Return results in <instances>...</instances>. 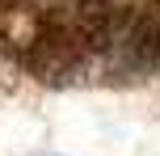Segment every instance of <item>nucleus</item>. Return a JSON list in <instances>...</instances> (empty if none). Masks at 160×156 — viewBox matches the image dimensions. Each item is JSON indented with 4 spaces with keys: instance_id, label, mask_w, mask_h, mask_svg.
Segmentation results:
<instances>
[{
    "instance_id": "obj_3",
    "label": "nucleus",
    "mask_w": 160,
    "mask_h": 156,
    "mask_svg": "<svg viewBox=\"0 0 160 156\" xmlns=\"http://www.w3.org/2000/svg\"><path fill=\"white\" fill-rule=\"evenodd\" d=\"M25 4H34V0H0V8H25Z\"/></svg>"
},
{
    "instance_id": "obj_2",
    "label": "nucleus",
    "mask_w": 160,
    "mask_h": 156,
    "mask_svg": "<svg viewBox=\"0 0 160 156\" xmlns=\"http://www.w3.org/2000/svg\"><path fill=\"white\" fill-rule=\"evenodd\" d=\"M114 51H122L135 68H160V17L152 8H139Z\"/></svg>"
},
{
    "instance_id": "obj_1",
    "label": "nucleus",
    "mask_w": 160,
    "mask_h": 156,
    "mask_svg": "<svg viewBox=\"0 0 160 156\" xmlns=\"http://www.w3.org/2000/svg\"><path fill=\"white\" fill-rule=\"evenodd\" d=\"M84 59H88V51L80 42L76 25L72 21H55V17H47L38 25V34L30 38V47H25V68L47 84L76 76L84 68Z\"/></svg>"
}]
</instances>
